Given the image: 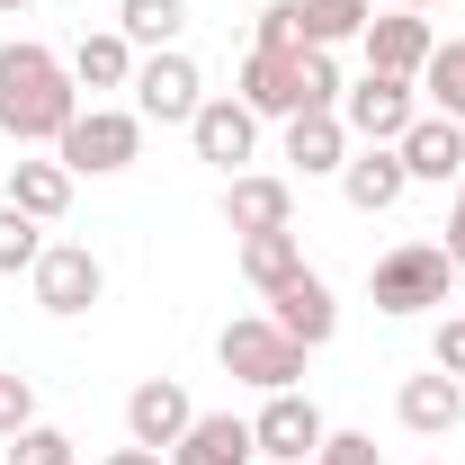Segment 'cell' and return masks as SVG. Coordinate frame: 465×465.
Instances as JSON below:
<instances>
[{
	"label": "cell",
	"mask_w": 465,
	"mask_h": 465,
	"mask_svg": "<svg viewBox=\"0 0 465 465\" xmlns=\"http://www.w3.org/2000/svg\"><path fill=\"white\" fill-rule=\"evenodd\" d=\"M430 465H439V457H430Z\"/></svg>",
	"instance_id": "ab89813d"
},
{
	"label": "cell",
	"mask_w": 465,
	"mask_h": 465,
	"mask_svg": "<svg viewBox=\"0 0 465 465\" xmlns=\"http://www.w3.org/2000/svg\"><path fill=\"white\" fill-rule=\"evenodd\" d=\"M197 108H206V81H197V63L179 54V45L134 63V116L143 125H188Z\"/></svg>",
	"instance_id": "52a82bcc"
},
{
	"label": "cell",
	"mask_w": 465,
	"mask_h": 465,
	"mask_svg": "<svg viewBox=\"0 0 465 465\" xmlns=\"http://www.w3.org/2000/svg\"><path fill=\"white\" fill-rule=\"evenodd\" d=\"M171 465H260L251 420H232V411H197V420H188V439L171 448Z\"/></svg>",
	"instance_id": "d6986e66"
},
{
	"label": "cell",
	"mask_w": 465,
	"mask_h": 465,
	"mask_svg": "<svg viewBox=\"0 0 465 465\" xmlns=\"http://www.w3.org/2000/svg\"><path fill=\"white\" fill-rule=\"evenodd\" d=\"M367 72H403V81H420V63L439 54V27L420 18V9H385V18H367Z\"/></svg>",
	"instance_id": "8fae6325"
},
{
	"label": "cell",
	"mask_w": 465,
	"mask_h": 465,
	"mask_svg": "<svg viewBox=\"0 0 465 465\" xmlns=\"http://www.w3.org/2000/svg\"><path fill=\"white\" fill-rule=\"evenodd\" d=\"M260 465H269V457H260Z\"/></svg>",
	"instance_id": "f35d334b"
},
{
	"label": "cell",
	"mask_w": 465,
	"mask_h": 465,
	"mask_svg": "<svg viewBox=\"0 0 465 465\" xmlns=\"http://www.w3.org/2000/svg\"><path fill=\"white\" fill-rule=\"evenodd\" d=\"M99 465H171V457H162V448H134V439H125V448H108Z\"/></svg>",
	"instance_id": "836d02e7"
},
{
	"label": "cell",
	"mask_w": 465,
	"mask_h": 465,
	"mask_svg": "<svg viewBox=\"0 0 465 465\" xmlns=\"http://www.w3.org/2000/svg\"><path fill=\"white\" fill-rule=\"evenodd\" d=\"M242 278L260 295H278L287 278H304V232H251L242 242Z\"/></svg>",
	"instance_id": "7402d4cb"
},
{
	"label": "cell",
	"mask_w": 465,
	"mask_h": 465,
	"mask_svg": "<svg viewBox=\"0 0 465 465\" xmlns=\"http://www.w3.org/2000/svg\"><path fill=\"white\" fill-rule=\"evenodd\" d=\"M295 54L304 45H251V63H242V108L251 116H278V125L295 116Z\"/></svg>",
	"instance_id": "ac0fdd59"
},
{
	"label": "cell",
	"mask_w": 465,
	"mask_h": 465,
	"mask_svg": "<svg viewBox=\"0 0 465 465\" xmlns=\"http://www.w3.org/2000/svg\"><path fill=\"white\" fill-rule=\"evenodd\" d=\"M403 188H411V171H403V153H394V143H358V153H349V171H341L349 215H394V206H403Z\"/></svg>",
	"instance_id": "4fadbf2b"
},
{
	"label": "cell",
	"mask_w": 465,
	"mask_h": 465,
	"mask_svg": "<svg viewBox=\"0 0 465 465\" xmlns=\"http://www.w3.org/2000/svg\"><path fill=\"white\" fill-rule=\"evenodd\" d=\"M9 465H81V457H72V439H63L54 420H27V430L9 439Z\"/></svg>",
	"instance_id": "83f0119b"
},
{
	"label": "cell",
	"mask_w": 465,
	"mask_h": 465,
	"mask_svg": "<svg viewBox=\"0 0 465 465\" xmlns=\"http://www.w3.org/2000/svg\"><path fill=\"white\" fill-rule=\"evenodd\" d=\"M179 27H188V0H116V36L143 45V54L179 45Z\"/></svg>",
	"instance_id": "603a6c76"
},
{
	"label": "cell",
	"mask_w": 465,
	"mask_h": 465,
	"mask_svg": "<svg viewBox=\"0 0 465 465\" xmlns=\"http://www.w3.org/2000/svg\"><path fill=\"white\" fill-rule=\"evenodd\" d=\"M394 420H403L411 439H448V430L465 420V385H457V376H439V367H430V376H403Z\"/></svg>",
	"instance_id": "e0dca14e"
},
{
	"label": "cell",
	"mask_w": 465,
	"mask_h": 465,
	"mask_svg": "<svg viewBox=\"0 0 465 465\" xmlns=\"http://www.w3.org/2000/svg\"><path fill=\"white\" fill-rule=\"evenodd\" d=\"M322 439H331V420L304 403L295 385H287V394H269V403L251 411V448H260L269 465H313V448H322Z\"/></svg>",
	"instance_id": "ba28073f"
},
{
	"label": "cell",
	"mask_w": 465,
	"mask_h": 465,
	"mask_svg": "<svg viewBox=\"0 0 465 465\" xmlns=\"http://www.w3.org/2000/svg\"><path fill=\"white\" fill-rule=\"evenodd\" d=\"M341 63H331V45H304L295 54V116H313V108H341Z\"/></svg>",
	"instance_id": "484cf974"
},
{
	"label": "cell",
	"mask_w": 465,
	"mask_h": 465,
	"mask_svg": "<svg viewBox=\"0 0 465 465\" xmlns=\"http://www.w3.org/2000/svg\"><path fill=\"white\" fill-rule=\"evenodd\" d=\"M394 153H403L411 188H457V171H465V125H457V116H411V134L394 143Z\"/></svg>",
	"instance_id": "5bb4252c"
},
{
	"label": "cell",
	"mask_w": 465,
	"mask_h": 465,
	"mask_svg": "<svg viewBox=\"0 0 465 465\" xmlns=\"http://www.w3.org/2000/svg\"><path fill=\"white\" fill-rule=\"evenodd\" d=\"M0 9H27V0H0Z\"/></svg>",
	"instance_id": "8d00e7d4"
},
{
	"label": "cell",
	"mask_w": 465,
	"mask_h": 465,
	"mask_svg": "<svg viewBox=\"0 0 465 465\" xmlns=\"http://www.w3.org/2000/svg\"><path fill=\"white\" fill-rule=\"evenodd\" d=\"M0 197H9V171H0Z\"/></svg>",
	"instance_id": "74e56055"
},
{
	"label": "cell",
	"mask_w": 465,
	"mask_h": 465,
	"mask_svg": "<svg viewBox=\"0 0 465 465\" xmlns=\"http://www.w3.org/2000/svg\"><path fill=\"white\" fill-rule=\"evenodd\" d=\"M251 45H304V9H295V0H269V9H260V36H251Z\"/></svg>",
	"instance_id": "f546056e"
},
{
	"label": "cell",
	"mask_w": 465,
	"mask_h": 465,
	"mask_svg": "<svg viewBox=\"0 0 465 465\" xmlns=\"http://www.w3.org/2000/svg\"><path fill=\"white\" fill-rule=\"evenodd\" d=\"M420 99H430V116L465 125V36H439V54L420 63Z\"/></svg>",
	"instance_id": "cb8c5ba5"
},
{
	"label": "cell",
	"mask_w": 465,
	"mask_h": 465,
	"mask_svg": "<svg viewBox=\"0 0 465 465\" xmlns=\"http://www.w3.org/2000/svg\"><path fill=\"white\" fill-rule=\"evenodd\" d=\"M215 358H224V376H242V385H260V394H287L295 376H304V358L313 349H295L269 313H232L224 331H215Z\"/></svg>",
	"instance_id": "3957f363"
},
{
	"label": "cell",
	"mask_w": 465,
	"mask_h": 465,
	"mask_svg": "<svg viewBox=\"0 0 465 465\" xmlns=\"http://www.w3.org/2000/svg\"><path fill=\"white\" fill-rule=\"evenodd\" d=\"M188 143H197V162H215V171H242L251 153H260V116L242 108V99H206V108L188 116Z\"/></svg>",
	"instance_id": "7c38bea8"
},
{
	"label": "cell",
	"mask_w": 465,
	"mask_h": 465,
	"mask_svg": "<svg viewBox=\"0 0 465 465\" xmlns=\"http://www.w3.org/2000/svg\"><path fill=\"white\" fill-rule=\"evenodd\" d=\"M134 63H143V54H134L116 27H99V36L72 45V81H81V90H134Z\"/></svg>",
	"instance_id": "ffe728a7"
},
{
	"label": "cell",
	"mask_w": 465,
	"mask_h": 465,
	"mask_svg": "<svg viewBox=\"0 0 465 465\" xmlns=\"http://www.w3.org/2000/svg\"><path fill=\"white\" fill-rule=\"evenodd\" d=\"M27 420H36V385H27L18 367H0V439H18Z\"/></svg>",
	"instance_id": "f1b7e54d"
},
{
	"label": "cell",
	"mask_w": 465,
	"mask_h": 465,
	"mask_svg": "<svg viewBox=\"0 0 465 465\" xmlns=\"http://www.w3.org/2000/svg\"><path fill=\"white\" fill-rule=\"evenodd\" d=\"M448 278H457V260L439 242H394L367 269V295H376V313H430V304H448Z\"/></svg>",
	"instance_id": "277c9868"
},
{
	"label": "cell",
	"mask_w": 465,
	"mask_h": 465,
	"mask_svg": "<svg viewBox=\"0 0 465 465\" xmlns=\"http://www.w3.org/2000/svg\"><path fill=\"white\" fill-rule=\"evenodd\" d=\"M269 322H278L295 349H322L331 331H341V295H331L313 269H304V278H287V287L269 295Z\"/></svg>",
	"instance_id": "9a60e30c"
},
{
	"label": "cell",
	"mask_w": 465,
	"mask_h": 465,
	"mask_svg": "<svg viewBox=\"0 0 465 465\" xmlns=\"http://www.w3.org/2000/svg\"><path fill=\"white\" fill-rule=\"evenodd\" d=\"M81 116V81L72 63L45 45H0V134L9 143H63V125Z\"/></svg>",
	"instance_id": "6da1fadb"
},
{
	"label": "cell",
	"mask_w": 465,
	"mask_h": 465,
	"mask_svg": "<svg viewBox=\"0 0 465 465\" xmlns=\"http://www.w3.org/2000/svg\"><path fill=\"white\" fill-rule=\"evenodd\" d=\"M295 9H304V45H349L376 18V0H295Z\"/></svg>",
	"instance_id": "d4e9b609"
},
{
	"label": "cell",
	"mask_w": 465,
	"mask_h": 465,
	"mask_svg": "<svg viewBox=\"0 0 465 465\" xmlns=\"http://www.w3.org/2000/svg\"><path fill=\"white\" fill-rule=\"evenodd\" d=\"M349 125H341V108H313V116H287V162L304 179H341L349 171Z\"/></svg>",
	"instance_id": "2e32d148"
},
{
	"label": "cell",
	"mask_w": 465,
	"mask_h": 465,
	"mask_svg": "<svg viewBox=\"0 0 465 465\" xmlns=\"http://www.w3.org/2000/svg\"><path fill=\"white\" fill-rule=\"evenodd\" d=\"M224 224H232V242H251V232H295V188L278 171H232L224 179Z\"/></svg>",
	"instance_id": "30bf717a"
},
{
	"label": "cell",
	"mask_w": 465,
	"mask_h": 465,
	"mask_svg": "<svg viewBox=\"0 0 465 465\" xmlns=\"http://www.w3.org/2000/svg\"><path fill=\"white\" fill-rule=\"evenodd\" d=\"M313 465H376V439H367V430H331V439L313 448Z\"/></svg>",
	"instance_id": "4dcf8cb0"
},
{
	"label": "cell",
	"mask_w": 465,
	"mask_h": 465,
	"mask_svg": "<svg viewBox=\"0 0 465 465\" xmlns=\"http://www.w3.org/2000/svg\"><path fill=\"white\" fill-rule=\"evenodd\" d=\"M134 153H143V116L108 108V99H90V108L63 125V143H54V162L72 179H116V171H134Z\"/></svg>",
	"instance_id": "7a4b0ae2"
},
{
	"label": "cell",
	"mask_w": 465,
	"mask_h": 465,
	"mask_svg": "<svg viewBox=\"0 0 465 465\" xmlns=\"http://www.w3.org/2000/svg\"><path fill=\"white\" fill-rule=\"evenodd\" d=\"M411 116H420V81H403V72H358V81L341 90L349 143H403Z\"/></svg>",
	"instance_id": "5b68a950"
},
{
	"label": "cell",
	"mask_w": 465,
	"mask_h": 465,
	"mask_svg": "<svg viewBox=\"0 0 465 465\" xmlns=\"http://www.w3.org/2000/svg\"><path fill=\"white\" fill-rule=\"evenodd\" d=\"M9 206L36 215V224H63V206H72V171H63V162H18V171H9Z\"/></svg>",
	"instance_id": "44dd1931"
},
{
	"label": "cell",
	"mask_w": 465,
	"mask_h": 465,
	"mask_svg": "<svg viewBox=\"0 0 465 465\" xmlns=\"http://www.w3.org/2000/svg\"><path fill=\"white\" fill-rule=\"evenodd\" d=\"M430 367L465 385V313H448V322H439V341H430Z\"/></svg>",
	"instance_id": "1f68e13d"
},
{
	"label": "cell",
	"mask_w": 465,
	"mask_h": 465,
	"mask_svg": "<svg viewBox=\"0 0 465 465\" xmlns=\"http://www.w3.org/2000/svg\"><path fill=\"white\" fill-rule=\"evenodd\" d=\"M36 260H45V224L0 197V278H18V269H36Z\"/></svg>",
	"instance_id": "4316f807"
},
{
	"label": "cell",
	"mask_w": 465,
	"mask_h": 465,
	"mask_svg": "<svg viewBox=\"0 0 465 465\" xmlns=\"http://www.w3.org/2000/svg\"><path fill=\"white\" fill-rule=\"evenodd\" d=\"M385 9H420V18H430V9H448V0H385Z\"/></svg>",
	"instance_id": "e575fe53"
},
{
	"label": "cell",
	"mask_w": 465,
	"mask_h": 465,
	"mask_svg": "<svg viewBox=\"0 0 465 465\" xmlns=\"http://www.w3.org/2000/svg\"><path fill=\"white\" fill-rule=\"evenodd\" d=\"M27 278H36V304H45L54 322L90 313V304L108 295V269H99V251H90V242H45V260H36Z\"/></svg>",
	"instance_id": "8992f818"
},
{
	"label": "cell",
	"mask_w": 465,
	"mask_h": 465,
	"mask_svg": "<svg viewBox=\"0 0 465 465\" xmlns=\"http://www.w3.org/2000/svg\"><path fill=\"white\" fill-rule=\"evenodd\" d=\"M457 206H465V171H457Z\"/></svg>",
	"instance_id": "d590c367"
},
{
	"label": "cell",
	"mask_w": 465,
	"mask_h": 465,
	"mask_svg": "<svg viewBox=\"0 0 465 465\" xmlns=\"http://www.w3.org/2000/svg\"><path fill=\"white\" fill-rule=\"evenodd\" d=\"M188 420H197V403H188L179 376H143V385L125 394V439H134V448H162V457H171L179 439H188Z\"/></svg>",
	"instance_id": "9c48e42d"
},
{
	"label": "cell",
	"mask_w": 465,
	"mask_h": 465,
	"mask_svg": "<svg viewBox=\"0 0 465 465\" xmlns=\"http://www.w3.org/2000/svg\"><path fill=\"white\" fill-rule=\"evenodd\" d=\"M448 260H457V278H465V206H448V242H439Z\"/></svg>",
	"instance_id": "d6a6232c"
}]
</instances>
